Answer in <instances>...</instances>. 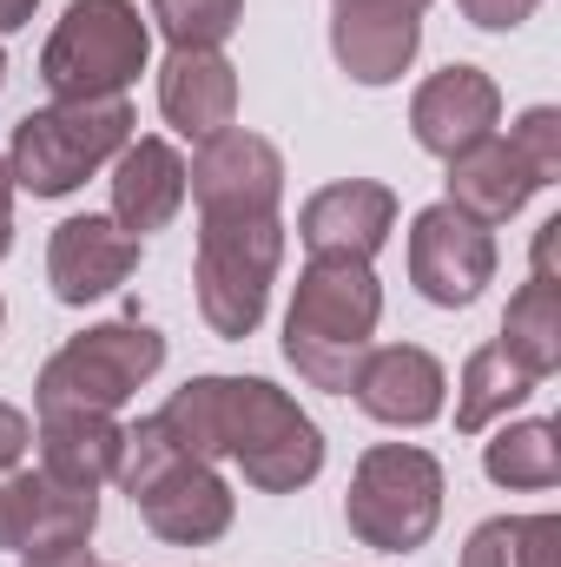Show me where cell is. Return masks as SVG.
<instances>
[{
	"label": "cell",
	"instance_id": "cell-12",
	"mask_svg": "<svg viewBox=\"0 0 561 567\" xmlns=\"http://www.w3.org/2000/svg\"><path fill=\"white\" fill-rule=\"evenodd\" d=\"M397 231V192L377 178H337L304 198L297 212V245L304 258H357L370 265Z\"/></svg>",
	"mask_w": 561,
	"mask_h": 567
},
{
	"label": "cell",
	"instance_id": "cell-5",
	"mask_svg": "<svg viewBox=\"0 0 561 567\" xmlns=\"http://www.w3.org/2000/svg\"><path fill=\"white\" fill-rule=\"evenodd\" d=\"M140 140L133 100H53L7 140V178L27 198H67Z\"/></svg>",
	"mask_w": 561,
	"mask_h": 567
},
{
	"label": "cell",
	"instance_id": "cell-27",
	"mask_svg": "<svg viewBox=\"0 0 561 567\" xmlns=\"http://www.w3.org/2000/svg\"><path fill=\"white\" fill-rule=\"evenodd\" d=\"M536 7L542 0H456V13L482 33H516L522 20H536Z\"/></svg>",
	"mask_w": 561,
	"mask_h": 567
},
{
	"label": "cell",
	"instance_id": "cell-33",
	"mask_svg": "<svg viewBox=\"0 0 561 567\" xmlns=\"http://www.w3.org/2000/svg\"><path fill=\"white\" fill-rule=\"evenodd\" d=\"M0 330H7V297H0Z\"/></svg>",
	"mask_w": 561,
	"mask_h": 567
},
{
	"label": "cell",
	"instance_id": "cell-11",
	"mask_svg": "<svg viewBox=\"0 0 561 567\" xmlns=\"http://www.w3.org/2000/svg\"><path fill=\"white\" fill-rule=\"evenodd\" d=\"M100 528V488H60L40 468H0V548L47 555L93 542Z\"/></svg>",
	"mask_w": 561,
	"mask_h": 567
},
{
	"label": "cell",
	"instance_id": "cell-26",
	"mask_svg": "<svg viewBox=\"0 0 561 567\" xmlns=\"http://www.w3.org/2000/svg\"><path fill=\"white\" fill-rule=\"evenodd\" d=\"M509 145L522 152V165L536 172L542 192L561 185V106H529V113L509 126Z\"/></svg>",
	"mask_w": 561,
	"mask_h": 567
},
{
	"label": "cell",
	"instance_id": "cell-3",
	"mask_svg": "<svg viewBox=\"0 0 561 567\" xmlns=\"http://www.w3.org/2000/svg\"><path fill=\"white\" fill-rule=\"evenodd\" d=\"M113 482L133 495V508H140L145 528H152L159 542H172V548H212V542H225L232 522H238L232 482H225L212 462L185 455V449L159 429V416L126 423V449H120Z\"/></svg>",
	"mask_w": 561,
	"mask_h": 567
},
{
	"label": "cell",
	"instance_id": "cell-29",
	"mask_svg": "<svg viewBox=\"0 0 561 567\" xmlns=\"http://www.w3.org/2000/svg\"><path fill=\"white\" fill-rule=\"evenodd\" d=\"M20 567H100V561H93V542H73V548H47V555H20Z\"/></svg>",
	"mask_w": 561,
	"mask_h": 567
},
{
	"label": "cell",
	"instance_id": "cell-14",
	"mask_svg": "<svg viewBox=\"0 0 561 567\" xmlns=\"http://www.w3.org/2000/svg\"><path fill=\"white\" fill-rule=\"evenodd\" d=\"M496 126H502V86H496L482 66H469V60L429 73L417 93H410V133H417V145L429 158H442V165H449L456 152L482 145Z\"/></svg>",
	"mask_w": 561,
	"mask_h": 567
},
{
	"label": "cell",
	"instance_id": "cell-19",
	"mask_svg": "<svg viewBox=\"0 0 561 567\" xmlns=\"http://www.w3.org/2000/svg\"><path fill=\"white\" fill-rule=\"evenodd\" d=\"M542 185H536V172L522 165V152L502 140V133H489L482 145H469V152H456L449 158V205L462 212V218H476V225H509L529 198H536Z\"/></svg>",
	"mask_w": 561,
	"mask_h": 567
},
{
	"label": "cell",
	"instance_id": "cell-32",
	"mask_svg": "<svg viewBox=\"0 0 561 567\" xmlns=\"http://www.w3.org/2000/svg\"><path fill=\"white\" fill-rule=\"evenodd\" d=\"M370 7H404V13H429V0H370Z\"/></svg>",
	"mask_w": 561,
	"mask_h": 567
},
{
	"label": "cell",
	"instance_id": "cell-25",
	"mask_svg": "<svg viewBox=\"0 0 561 567\" xmlns=\"http://www.w3.org/2000/svg\"><path fill=\"white\" fill-rule=\"evenodd\" d=\"M145 20L165 33V47H225L245 20V0H152Z\"/></svg>",
	"mask_w": 561,
	"mask_h": 567
},
{
	"label": "cell",
	"instance_id": "cell-4",
	"mask_svg": "<svg viewBox=\"0 0 561 567\" xmlns=\"http://www.w3.org/2000/svg\"><path fill=\"white\" fill-rule=\"evenodd\" d=\"M284 265V218L278 212H205L198 218V258H192V290L198 317L212 337L245 343L265 310Z\"/></svg>",
	"mask_w": 561,
	"mask_h": 567
},
{
	"label": "cell",
	"instance_id": "cell-21",
	"mask_svg": "<svg viewBox=\"0 0 561 567\" xmlns=\"http://www.w3.org/2000/svg\"><path fill=\"white\" fill-rule=\"evenodd\" d=\"M542 377H529L502 343H482L469 350L462 363V383H456V435H482V429L509 423V410H522L536 396Z\"/></svg>",
	"mask_w": 561,
	"mask_h": 567
},
{
	"label": "cell",
	"instance_id": "cell-9",
	"mask_svg": "<svg viewBox=\"0 0 561 567\" xmlns=\"http://www.w3.org/2000/svg\"><path fill=\"white\" fill-rule=\"evenodd\" d=\"M410 284L436 310H469L496 284V238L489 225L462 218L449 198L410 218Z\"/></svg>",
	"mask_w": 561,
	"mask_h": 567
},
{
	"label": "cell",
	"instance_id": "cell-31",
	"mask_svg": "<svg viewBox=\"0 0 561 567\" xmlns=\"http://www.w3.org/2000/svg\"><path fill=\"white\" fill-rule=\"evenodd\" d=\"M40 13V0H0V33H13V27H27Z\"/></svg>",
	"mask_w": 561,
	"mask_h": 567
},
{
	"label": "cell",
	"instance_id": "cell-24",
	"mask_svg": "<svg viewBox=\"0 0 561 567\" xmlns=\"http://www.w3.org/2000/svg\"><path fill=\"white\" fill-rule=\"evenodd\" d=\"M462 567H561V515H496L469 535Z\"/></svg>",
	"mask_w": 561,
	"mask_h": 567
},
{
	"label": "cell",
	"instance_id": "cell-6",
	"mask_svg": "<svg viewBox=\"0 0 561 567\" xmlns=\"http://www.w3.org/2000/svg\"><path fill=\"white\" fill-rule=\"evenodd\" d=\"M152 66V20L133 0H73L40 47V86L53 100H126Z\"/></svg>",
	"mask_w": 561,
	"mask_h": 567
},
{
	"label": "cell",
	"instance_id": "cell-17",
	"mask_svg": "<svg viewBox=\"0 0 561 567\" xmlns=\"http://www.w3.org/2000/svg\"><path fill=\"white\" fill-rule=\"evenodd\" d=\"M159 113L185 140H212L238 120V66L225 47H172L159 66Z\"/></svg>",
	"mask_w": 561,
	"mask_h": 567
},
{
	"label": "cell",
	"instance_id": "cell-13",
	"mask_svg": "<svg viewBox=\"0 0 561 567\" xmlns=\"http://www.w3.org/2000/svg\"><path fill=\"white\" fill-rule=\"evenodd\" d=\"M350 396H357V410L370 423H384V429H429L442 416L449 370L422 343H370L357 377H350Z\"/></svg>",
	"mask_w": 561,
	"mask_h": 567
},
{
	"label": "cell",
	"instance_id": "cell-23",
	"mask_svg": "<svg viewBox=\"0 0 561 567\" xmlns=\"http://www.w3.org/2000/svg\"><path fill=\"white\" fill-rule=\"evenodd\" d=\"M482 475L496 488H529V495L555 488L561 482V429L542 423V416L536 423H502L482 442Z\"/></svg>",
	"mask_w": 561,
	"mask_h": 567
},
{
	"label": "cell",
	"instance_id": "cell-15",
	"mask_svg": "<svg viewBox=\"0 0 561 567\" xmlns=\"http://www.w3.org/2000/svg\"><path fill=\"white\" fill-rule=\"evenodd\" d=\"M140 245L145 238L120 231L100 212H80V218L53 225V238H47V284H53V297L67 310H86V303L113 297L120 284L140 271Z\"/></svg>",
	"mask_w": 561,
	"mask_h": 567
},
{
	"label": "cell",
	"instance_id": "cell-7",
	"mask_svg": "<svg viewBox=\"0 0 561 567\" xmlns=\"http://www.w3.org/2000/svg\"><path fill=\"white\" fill-rule=\"evenodd\" d=\"M442 462L417 442H370L350 468V495H344V522L364 548L377 555H417L442 522Z\"/></svg>",
	"mask_w": 561,
	"mask_h": 567
},
{
	"label": "cell",
	"instance_id": "cell-20",
	"mask_svg": "<svg viewBox=\"0 0 561 567\" xmlns=\"http://www.w3.org/2000/svg\"><path fill=\"white\" fill-rule=\"evenodd\" d=\"M33 442H40V475L47 482H60V488H106L113 468H120V449H126V423L120 416H93V410H60V416H40Z\"/></svg>",
	"mask_w": 561,
	"mask_h": 567
},
{
	"label": "cell",
	"instance_id": "cell-1",
	"mask_svg": "<svg viewBox=\"0 0 561 567\" xmlns=\"http://www.w3.org/2000/svg\"><path fill=\"white\" fill-rule=\"evenodd\" d=\"M152 416L185 455L238 462L258 495H297L324 475V429L265 377H192Z\"/></svg>",
	"mask_w": 561,
	"mask_h": 567
},
{
	"label": "cell",
	"instance_id": "cell-10",
	"mask_svg": "<svg viewBox=\"0 0 561 567\" xmlns=\"http://www.w3.org/2000/svg\"><path fill=\"white\" fill-rule=\"evenodd\" d=\"M185 198L205 212H278L284 205V152L265 133L225 126L212 140H198L185 165Z\"/></svg>",
	"mask_w": 561,
	"mask_h": 567
},
{
	"label": "cell",
	"instance_id": "cell-2",
	"mask_svg": "<svg viewBox=\"0 0 561 567\" xmlns=\"http://www.w3.org/2000/svg\"><path fill=\"white\" fill-rule=\"evenodd\" d=\"M384 284L357 258H304L290 310H284V363L330 396H350V377L377 337Z\"/></svg>",
	"mask_w": 561,
	"mask_h": 567
},
{
	"label": "cell",
	"instance_id": "cell-30",
	"mask_svg": "<svg viewBox=\"0 0 561 567\" xmlns=\"http://www.w3.org/2000/svg\"><path fill=\"white\" fill-rule=\"evenodd\" d=\"M13 251V178H7V152H0V258Z\"/></svg>",
	"mask_w": 561,
	"mask_h": 567
},
{
	"label": "cell",
	"instance_id": "cell-28",
	"mask_svg": "<svg viewBox=\"0 0 561 567\" xmlns=\"http://www.w3.org/2000/svg\"><path fill=\"white\" fill-rule=\"evenodd\" d=\"M27 449H33V423H27L13 403H0V468H20Z\"/></svg>",
	"mask_w": 561,
	"mask_h": 567
},
{
	"label": "cell",
	"instance_id": "cell-18",
	"mask_svg": "<svg viewBox=\"0 0 561 567\" xmlns=\"http://www.w3.org/2000/svg\"><path fill=\"white\" fill-rule=\"evenodd\" d=\"M178 212H185V158L172 140L145 133L113 158V212L106 218L120 231L145 238V231H165Z\"/></svg>",
	"mask_w": 561,
	"mask_h": 567
},
{
	"label": "cell",
	"instance_id": "cell-22",
	"mask_svg": "<svg viewBox=\"0 0 561 567\" xmlns=\"http://www.w3.org/2000/svg\"><path fill=\"white\" fill-rule=\"evenodd\" d=\"M529 377H555L561 370V284L549 278H529L509 310H502V337H496Z\"/></svg>",
	"mask_w": 561,
	"mask_h": 567
},
{
	"label": "cell",
	"instance_id": "cell-34",
	"mask_svg": "<svg viewBox=\"0 0 561 567\" xmlns=\"http://www.w3.org/2000/svg\"><path fill=\"white\" fill-rule=\"evenodd\" d=\"M0 86H7V53H0Z\"/></svg>",
	"mask_w": 561,
	"mask_h": 567
},
{
	"label": "cell",
	"instance_id": "cell-8",
	"mask_svg": "<svg viewBox=\"0 0 561 567\" xmlns=\"http://www.w3.org/2000/svg\"><path fill=\"white\" fill-rule=\"evenodd\" d=\"M159 370H165V337L152 323H93L40 363L33 410L40 416H60V410L120 416Z\"/></svg>",
	"mask_w": 561,
	"mask_h": 567
},
{
	"label": "cell",
	"instance_id": "cell-16",
	"mask_svg": "<svg viewBox=\"0 0 561 567\" xmlns=\"http://www.w3.org/2000/svg\"><path fill=\"white\" fill-rule=\"evenodd\" d=\"M422 13L370 7V0H330V53L357 86H397L417 66Z\"/></svg>",
	"mask_w": 561,
	"mask_h": 567
}]
</instances>
